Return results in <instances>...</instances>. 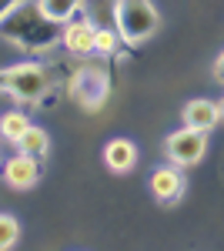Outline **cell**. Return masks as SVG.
Masks as SVG:
<instances>
[{"instance_id":"6da1fadb","label":"cell","mask_w":224,"mask_h":251,"mask_svg":"<svg viewBox=\"0 0 224 251\" xmlns=\"http://www.w3.org/2000/svg\"><path fill=\"white\" fill-rule=\"evenodd\" d=\"M60 24L47 20L40 14L37 3L30 0H17L3 17H0V37L10 47H20L27 54H47L60 44Z\"/></svg>"},{"instance_id":"7a4b0ae2","label":"cell","mask_w":224,"mask_h":251,"mask_svg":"<svg viewBox=\"0 0 224 251\" xmlns=\"http://www.w3.org/2000/svg\"><path fill=\"white\" fill-rule=\"evenodd\" d=\"M114 24L124 44L141 47L161 30V14L154 0H114Z\"/></svg>"},{"instance_id":"3957f363","label":"cell","mask_w":224,"mask_h":251,"mask_svg":"<svg viewBox=\"0 0 224 251\" xmlns=\"http://www.w3.org/2000/svg\"><path fill=\"white\" fill-rule=\"evenodd\" d=\"M50 87V74L37 60H20L0 71V94H10L20 104H37Z\"/></svg>"},{"instance_id":"277c9868","label":"cell","mask_w":224,"mask_h":251,"mask_svg":"<svg viewBox=\"0 0 224 251\" xmlns=\"http://www.w3.org/2000/svg\"><path fill=\"white\" fill-rule=\"evenodd\" d=\"M71 97L77 100V107L97 114V111L107 104V97H111V74H107L100 64H84V67H77L74 77H71Z\"/></svg>"},{"instance_id":"5b68a950","label":"cell","mask_w":224,"mask_h":251,"mask_svg":"<svg viewBox=\"0 0 224 251\" xmlns=\"http://www.w3.org/2000/svg\"><path fill=\"white\" fill-rule=\"evenodd\" d=\"M164 154H168L171 164H177L181 171L184 168H194L201 164L207 154V131H198V127H181L174 134L164 137Z\"/></svg>"},{"instance_id":"8992f818","label":"cell","mask_w":224,"mask_h":251,"mask_svg":"<svg viewBox=\"0 0 224 251\" xmlns=\"http://www.w3.org/2000/svg\"><path fill=\"white\" fill-rule=\"evenodd\" d=\"M40 181V164L34 154H10L3 161V184L10 188V191H30L34 184Z\"/></svg>"},{"instance_id":"52a82bcc","label":"cell","mask_w":224,"mask_h":251,"mask_svg":"<svg viewBox=\"0 0 224 251\" xmlns=\"http://www.w3.org/2000/svg\"><path fill=\"white\" fill-rule=\"evenodd\" d=\"M150 194L161 201V204H174V201H181V194H184V174L177 164H164V168H154L150 171Z\"/></svg>"},{"instance_id":"ba28073f","label":"cell","mask_w":224,"mask_h":251,"mask_svg":"<svg viewBox=\"0 0 224 251\" xmlns=\"http://www.w3.org/2000/svg\"><path fill=\"white\" fill-rule=\"evenodd\" d=\"M94 34H97V24L87 17H74L64 24V30H60V44L77 54V57H87L94 54Z\"/></svg>"},{"instance_id":"9c48e42d","label":"cell","mask_w":224,"mask_h":251,"mask_svg":"<svg viewBox=\"0 0 224 251\" xmlns=\"http://www.w3.org/2000/svg\"><path fill=\"white\" fill-rule=\"evenodd\" d=\"M181 121L187 127H198V131H214L221 124V111H218V100H207V97H194L187 100L184 111H181Z\"/></svg>"},{"instance_id":"30bf717a","label":"cell","mask_w":224,"mask_h":251,"mask_svg":"<svg viewBox=\"0 0 224 251\" xmlns=\"http://www.w3.org/2000/svg\"><path fill=\"white\" fill-rule=\"evenodd\" d=\"M104 168L111 174H131L137 168V148L127 137H111L104 144Z\"/></svg>"},{"instance_id":"8fae6325","label":"cell","mask_w":224,"mask_h":251,"mask_svg":"<svg viewBox=\"0 0 224 251\" xmlns=\"http://www.w3.org/2000/svg\"><path fill=\"white\" fill-rule=\"evenodd\" d=\"M40 14L47 20H54V24H67V20H74L80 14V7H84V0H37Z\"/></svg>"},{"instance_id":"7c38bea8","label":"cell","mask_w":224,"mask_h":251,"mask_svg":"<svg viewBox=\"0 0 224 251\" xmlns=\"http://www.w3.org/2000/svg\"><path fill=\"white\" fill-rule=\"evenodd\" d=\"M14 148H17V151H24V154L44 157L47 151H50V134H47L44 127H37V124H30V127L24 131V137H20Z\"/></svg>"},{"instance_id":"4fadbf2b","label":"cell","mask_w":224,"mask_h":251,"mask_svg":"<svg viewBox=\"0 0 224 251\" xmlns=\"http://www.w3.org/2000/svg\"><path fill=\"white\" fill-rule=\"evenodd\" d=\"M27 127H30V117L24 114V111H7V114H0V141H7V144H17Z\"/></svg>"},{"instance_id":"5bb4252c","label":"cell","mask_w":224,"mask_h":251,"mask_svg":"<svg viewBox=\"0 0 224 251\" xmlns=\"http://www.w3.org/2000/svg\"><path fill=\"white\" fill-rule=\"evenodd\" d=\"M20 241V221L14 214L0 211V251H10Z\"/></svg>"},{"instance_id":"9a60e30c","label":"cell","mask_w":224,"mask_h":251,"mask_svg":"<svg viewBox=\"0 0 224 251\" xmlns=\"http://www.w3.org/2000/svg\"><path fill=\"white\" fill-rule=\"evenodd\" d=\"M117 40H121L117 30H111V27H97V34H94V54H100V57L114 54V50H117Z\"/></svg>"},{"instance_id":"2e32d148","label":"cell","mask_w":224,"mask_h":251,"mask_svg":"<svg viewBox=\"0 0 224 251\" xmlns=\"http://www.w3.org/2000/svg\"><path fill=\"white\" fill-rule=\"evenodd\" d=\"M211 71H214V80H218V84H224V50L214 57V67H211Z\"/></svg>"},{"instance_id":"e0dca14e","label":"cell","mask_w":224,"mask_h":251,"mask_svg":"<svg viewBox=\"0 0 224 251\" xmlns=\"http://www.w3.org/2000/svg\"><path fill=\"white\" fill-rule=\"evenodd\" d=\"M14 3H17V0H0V17H3V14H7V10H10Z\"/></svg>"},{"instance_id":"ac0fdd59","label":"cell","mask_w":224,"mask_h":251,"mask_svg":"<svg viewBox=\"0 0 224 251\" xmlns=\"http://www.w3.org/2000/svg\"><path fill=\"white\" fill-rule=\"evenodd\" d=\"M218 111H221V121H224V97L218 100Z\"/></svg>"},{"instance_id":"d6986e66","label":"cell","mask_w":224,"mask_h":251,"mask_svg":"<svg viewBox=\"0 0 224 251\" xmlns=\"http://www.w3.org/2000/svg\"><path fill=\"white\" fill-rule=\"evenodd\" d=\"M0 164H3V151H0Z\"/></svg>"}]
</instances>
